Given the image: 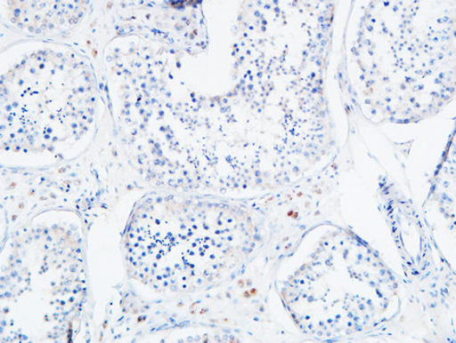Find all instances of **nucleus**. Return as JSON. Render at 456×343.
I'll list each match as a JSON object with an SVG mask.
<instances>
[{
	"label": "nucleus",
	"instance_id": "nucleus-1",
	"mask_svg": "<svg viewBox=\"0 0 456 343\" xmlns=\"http://www.w3.org/2000/svg\"><path fill=\"white\" fill-rule=\"evenodd\" d=\"M252 217L240 207L175 198L150 200L130 223V271L160 291L191 292L230 276L260 243Z\"/></svg>",
	"mask_w": 456,
	"mask_h": 343
},
{
	"label": "nucleus",
	"instance_id": "nucleus-2",
	"mask_svg": "<svg viewBox=\"0 0 456 343\" xmlns=\"http://www.w3.org/2000/svg\"><path fill=\"white\" fill-rule=\"evenodd\" d=\"M397 296L395 277L361 239L338 232L321 247L282 290L296 325L315 338L364 331L386 319Z\"/></svg>",
	"mask_w": 456,
	"mask_h": 343
}]
</instances>
